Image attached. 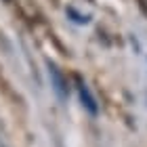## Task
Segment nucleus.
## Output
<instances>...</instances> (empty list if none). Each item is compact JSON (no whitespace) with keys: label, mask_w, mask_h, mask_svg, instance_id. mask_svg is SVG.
I'll use <instances>...</instances> for the list:
<instances>
[{"label":"nucleus","mask_w":147,"mask_h":147,"mask_svg":"<svg viewBox=\"0 0 147 147\" xmlns=\"http://www.w3.org/2000/svg\"><path fill=\"white\" fill-rule=\"evenodd\" d=\"M139 4H141V9L147 13V0H141V2H139Z\"/></svg>","instance_id":"obj_4"},{"label":"nucleus","mask_w":147,"mask_h":147,"mask_svg":"<svg viewBox=\"0 0 147 147\" xmlns=\"http://www.w3.org/2000/svg\"><path fill=\"white\" fill-rule=\"evenodd\" d=\"M49 65V76H51V80H53V86H55V90H57V95L61 97V99H65L67 97V92H69V86H67V80L63 78V74L59 71V67L55 63H46Z\"/></svg>","instance_id":"obj_2"},{"label":"nucleus","mask_w":147,"mask_h":147,"mask_svg":"<svg viewBox=\"0 0 147 147\" xmlns=\"http://www.w3.org/2000/svg\"><path fill=\"white\" fill-rule=\"evenodd\" d=\"M74 82H76V88H78V95H80V101H82L84 105V109L90 113V116H97L99 113V103H97V99L92 97V92L88 90V86H86V82L82 80V76H74Z\"/></svg>","instance_id":"obj_1"},{"label":"nucleus","mask_w":147,"mask_h":147,"mask_svg":"<svg viewBox=\"0 0 147 147\" xmlns=\"http://www.w3.org/2000/svg\"><path fill=\"white\" fill-rule=\"evenodd\" d=\"M67 15L74 17V21H76V23H88V21H90L88 15H80V13H76V9H71V6L67 9Z\"/></svg>","instance_id":"obj_3"}]
</instances>
